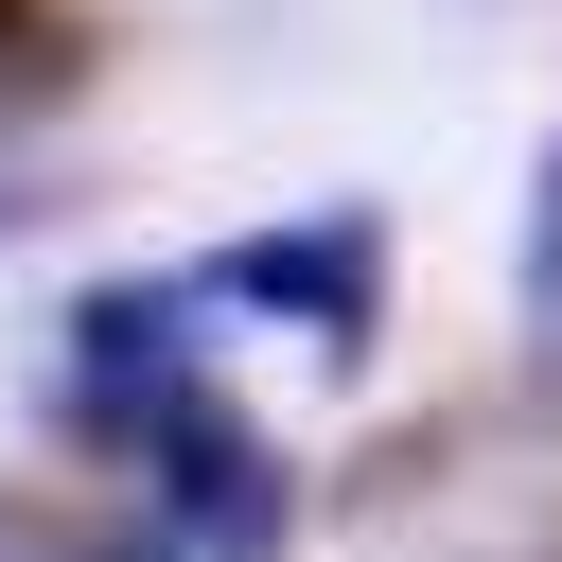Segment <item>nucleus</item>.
<instances>
[{
    "label": "nucleus",
    "mask_w": 562,
    "mask_h": 562,
    "mask_svg": "<svg viewBox=\"0 0 562 562\" xmlns=\"http://www.w3.org/2000/svg\"><path fill=\"white\" fill-rule=\"evenodd\" d=\"M140 492H158V527H176L193 562H281V544H299L281 439H263L246 404H211V386H176V404L140 422Z\"/></svg>",
    "instance_id": "nucleus-1"
},
{
    "label": "nucleus",
    "mask_w": 562,
    "mask_h": 562,
    "mask_svg": "<svg viewBox=\"0 0 562 562\" xmlns=\"http://www.w3.org/2000/svg\"><path fill=\"white\" fill-rule=\"evenodd\" d=\"M211 299H246V316H281V334H316V351H369V334H386V228H369V211L246 228V246L211 263Z\"/></svg>",
    "instance_id": "nucleus-2"
},
{
    "label": "nucleus",
    "mask_w": 562,
    "mask_h": 562,
    "mask_svg": "<svg viewBox=\"0 0 562 562\" xmlns=\"http://www.w3.org/2000/svg\"><path fill=\"white\" fill-rule=\"evenodd\" d=\"M193 299H211V281H88V299L53 316V334H70V369H53V386H70V422H88V439H123V457H140V422L193 386V351H176V316H193Z\"/></svg>",
    "instance_id": "nucleus-3"
},
{
    "label": "nucleus",
    "mask_w": 562,
    "mask_h": 562,
    "mask_svg": "<svg viewBox=\"0 0 562 562\" xmlns=\"http://www.w3.org/2000/svg\"><path fill=\"white\" fill-rule=\"evenodd\" d=\"M527 316H562V140L527 158Z\"/></svg>",
    "instance_id": "nucleus-4"
},
{
    "label": "nucleus",
    "mask_w": 562,
    "mask_h": 562,
    "mask_svg": "<svg viewBox=\"0 0 562 562\" xmlns=\"http://www.w3.org/2000/svg\"><path fill=\"white\" fill-rule=\"evenodd\" d=\"M0 562H88V544H70L53 509H0Z\"/></svg>",
    "instance_id": "nucleus-5"
},
{
    "label": "nucleus",
    "mask_w": 562,
    "mask_h": 562,
    "mask_svg": "<svg viewBox=\"0 0 562 562\" xmlns=\"http://www.w3.org/2000/svg\"><path fill=\"white\" fill-rule=\"evenodd\" d=\"M544 404H562V316H544Z\"/></svg>",
    "instance_id": "nucleus-6"
},
{
    "label": "nucleus",
    "mask_w": 562,
    "mask_h": 562,
    "mask_svg": "<svg viewBox=\"0 0 562 562\" xmlns=\"http://www.w3.org/2000/svg\"><path fill=\"white\" fill-rule=\"evenodd\" d=\"M0 35H18V0H0Z\"/></svg>",
    "instance_id": "nucleus-7"
},
{
    "label": "nucleus",
    "mask_w": 562,
    "mask_h": 562,
    "mask_svg": "<svg viewBox=\"0 0 562 562\" xmlns=\"http://www.w3.org/2000/svg\"><path fill=\"white\" fill-rule=\"evenodd\" d=\"M176 562H193V544H176Z\"/></svg>",
    "instance_id": "nucleus-8"
}]
</instances>
